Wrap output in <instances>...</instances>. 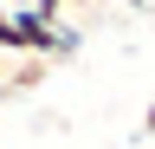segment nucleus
<instances>
[{"label":"nucleus","mask_w":155,"mask_h":149,"mask_svg":"<svg viewBox=\"0 0 155 149\" xmlns=\"http://www.w3.org/2000/svg\"><path fill=\"white\" fill-rule=\"evenodd\" d=\"M45 78H52V59H39V52H19V59H7V71H0L7 97H26V91H39Z\"/></svg>","instance_id":"nucleus-1"},{"label":"nucleus","mask_w":155,"mask_h":149,"mask_svg":"<svg viewBox=\"0 0 155 149\" xmlns=\"http://www.w3.org/2000/svg\"><path fill=\"white\" fill-rule=\"evenodd\" d=\"M0 59H19V26H13L7 7H0Z\"/></svg>","instance_id":"nucleus-2"},{"label":"nucleus","mask_w":155,"mask_h":149,"mask_svg":"<svg viewBox=\"0 0 155 149\" xmlns=\"http://www.w3.org/2000/svg\"><path fill=\"white\" fill-rule=\"evenodd\" d=\"M26 7H32V13H39V20H65V13H71V7H78V0H26Z\"/></svg>","instance_id":"nucleus-3"},{"label":"nucleus","mask_w":155,"mask_h":149,"mask_svg":"<svg viewBox=\"0 0 155 149\" xmlns=\"http://www.w3.org/2000/svg\"><path fill=\"white\" fill-rule=\"evenodd\" d=\"M142 130H149V136H155V104H149V110H142Z\"/></svg>","instance_id":"nucleus-4"},{"label":"nucleus","mask_w":155,"mask_h":149,"mask_svg":"<svg viewBox=\"0 0 155 149\" xmlns=\"http://www.w3.org/2000/svg\"><path fill=\"white\" fill-rule=\"evenodd\" d=\"M129 7H155V0H129Z\"/></svg>","instance_id":"nucleus-5"},{"label":"nucleus","mask_w":155,"mask_h":149,"mask_svg":"<svg viewBox=\"0 0 155 149\" xmlns=\"http://www.w3.org/2000/svg\"><path fill=\"white\" fill-rule=\"evenodd\" d=\"M0 104H7V84H0Z\"/></svg>","instance_id":"nucleus-6"},{"label":"nucleus","mask_w":155,"mask_h":149,"mask_svg":"<svg viewBox=\"0 0 155 149\" xmlns=\"http://www.w3.org/2000/svg\"><path fill=\"white\" fill-rule=\"evenodd\" d=\"M0 71H7V59H0Z\"/></svg>","instance_id":"nucleus-7"}]
</instances>
